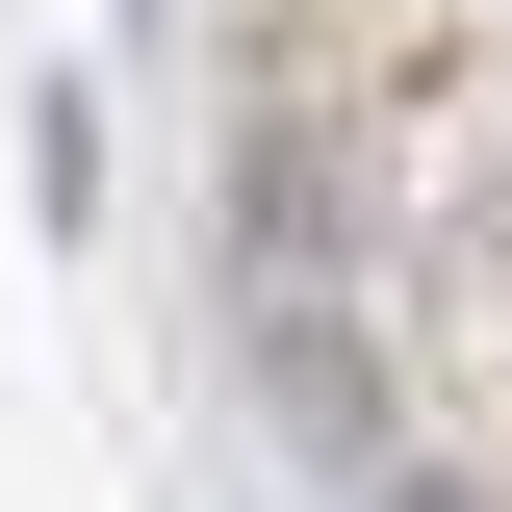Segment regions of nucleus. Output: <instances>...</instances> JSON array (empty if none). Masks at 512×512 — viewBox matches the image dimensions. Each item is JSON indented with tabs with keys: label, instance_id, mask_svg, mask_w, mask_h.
Listing matches in <instances>:
<instances>
[{
	"label": "nucleus",
	"instance_id": "nucleus-1",
	"mask_svg": "<svg viewBox=\"0 0 512 512\" xmlns=\"http://www.w3.org/2000/svg\"><path fill=\"white\" fill-rule=\"evenodd\" d=\"M256 410H282L308 461H359V487H384V359H359L333 282H256Z\"/></svg>",
	"mask_w": 512,
	"mask_h": 512
},
{
	"label": "nucleus",
	"instance_id": "nucleus-2",
	"mask_svg": "<svg viewBox=\"0 0 512 512\" xmlns=\"http://www.w3.org/2000/svg\"><path fill=\"white\" fill-rule=\"evenodd\" d=\"M436 256H461V308L512 282V154H461V205H436Z\"/></svg>",
	"mask_w": 512,
	"mask_h": 512
},
{
	"label": "nucleus",
	"instance_id": "nucleus-3",
	"mask_svg": "<svg viewBox=\"0 0 512 512\" xmlns=\"http://www.w3.org/2000/svg\"><path fill=\"white\" fill-rule=\"evenodd\" d=\"M359 512H461V487H436V461H384V487H359Z\"/></svg>",
	"mask_w": 512,
	"mask_h": 512
}]
</instances>
